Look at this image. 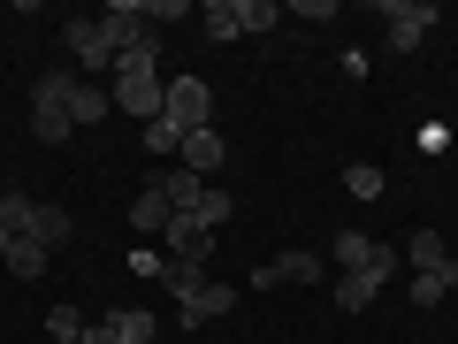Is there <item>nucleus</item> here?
I'll list each match as a JSON object with an SVG mask.
<instances>
[{
	"mask_svg": "<svg viewBox=\"0 0 458 344\" xmlns=\"http://www.w3.org/2000/svg\"><path fill=\"white\" fill-rule=\"evenodd\" d=\"M69 84H77V69H47V77L31 84V131H38V146H62V138L77 131V115H69Z\"/></svg>",
	"mask_w": 458,
	"mask_h": 344,
	"instance_id": "f257e3e1",
	"label": "nucleus"
},
{
	"mask_svg": "<svg viewBox=\"0 0 458 344\" xmlns=\"http://www.w3.org/2000/svg\"><path fill=\"white\" fill-rule=\"evenodd\" d=\"M168 291H176V306H183V329H199V322H222L229 306H237V291L229 283H214V276H199V268H168Z\"/></svg>",
	"mask_w": 458,
	"mask_h": 344,
	"instance_id": "f03ea898",
	"label": "nucleus"
},
{
	"mask_svg": "<svg viewBox=\"0 0 458 344\" xmlns=\"http://www.w3.org/2000/svg\"><path fill=\"white\" fill-rule=\"evenodd\" d=\"M168 123H176V131L183 138H191V131H214V84L207 77H168Z\"/></svg>",
	"mask_w": 458,
	"mask_h": 344,
	"instance_id": "7ed1b4c3",
	"label": "nucleus"
},
{
	"mask_svg": "<svg viewBox=\"0 0 458 344\" xmlns=\"http://www.w3.org/2000/svg\"><path fill=\"white\" fill-rule=\"evenodd\" d=\"M62 39H69V62L77 69H114V47H107V31H99V16L62 23Z\"/></svg>",
	"mask_w": 458,
	"mask_h": 344,
	"instance_id": "20e7f679",
	"label": "nucleus"
},
{
	"mask_svg": "<svg viewBox=\"0 0 458 344\" xmlns=\"http://www.w3.org/2000/svg\"><path fill=\"white\" fill-rule=\"evenodd\" d=\"M161 237H168V253H176L183 268H207V253H214V229L199 222V214H168Z\"/></svg>",
	"mask_w": 458,
	"mask_h": 344,
	"instance_id": "39448f33",
	"label": "nucleus"
},
{
	"mask_svg": "<svg viewBox=\"0 0 458 344\" xmlns=\"http://www.w3.org/2000/svg\"><path fill=\"white\" fill-rule=\"evenodd\" d=\"M382 16H390V54H412L428 39V23H436V8H428V0H390Z\"/></svg>",
	"mask_w": 458,
	"mask_h": 344,
	"instance_id": "423d86ee",
	"label": "nucleus"
},
{
	"mask_svg": "<svg viewBox=\"0 0 458 344\" xmlns=\"http://www.w3.org/2000/svg\"><path fill=\"white\" fill-rule=\"evenodd\" d=\"M222 161H229V138L222 131H191V138H183V168H191V176H222Z\"/></svg>",
	"mask_w": 458,
	"mask_h": 344,
	"instance_id": "0eeeda50",
	"label": "nucleus"
},
{
	"mask_svg": "<svg viewBox=\"0 0 458 344\" xmlns=\"http://www.w3.org/2000/svg\"><path fill=\"white\" fill-rule=\"evenodd\" d=\"M168 214H176V207L161 199V184H146V192L131 199V229H138V245H146V237H161V229H168Z\"/></svg>",
	"mask_w": 458,
	"mask_h": 344,
	"instance_id": "6e6552de",
	"label": "nucleus"
},
{
	"mask_svg": "<svg viewBox=\"0 0 458 344\" xmlns=\"http://www.w3.org/2000/svg\"><path fill=\"white\" fill-rule=\"evenodd\" d=\"M153 184H161V199H168L176 214H191V207H199V192H207V176H191L183 161H168V168H161Z\"/></svg>",
	"mask_w": 458,
	"mask_h": 344,
	"instance_id": "1a4fd4ad",
	"label": "nucleus"
},
{
	"mask_svg": "<svg viewBox=\"0 0 458 344\" xmlns=\"http://www.w3.org/2000/svg\"><path fill=\"white\" fill-rule=\"evenodd\" d=\"M23 237H31V245H69V237H77V222H69V207H31V229H23Z\"/></svg>",
	"mask_w": 458,
	"mask_h": 344,
	"instance_id": "9d476101",
	"label": "nucleus"
},
{
	"mask_svg": "<svg viewBox=\"0 0 458 344\" xmlns=\"http://www.w3.org/2000/svg\"><path fill=\"white\" fill-rule=\"evenodd\" d=\"M107 108H114V92H107V84H69V115H77V131H84V123H107Z\"/></svg>",
	"mask_w": 458,
	"mask_h": 344,
	"instance_id": "9b49d317",
	"label": "nucleus"
},
{
	"mask_svg": "<svg viewBox=\"0 0 458 344\" xmlns=\"http://www.w3.org/2000/svg\"><path fill=\"white\" fill-rule=\"evenodd\" d=\"M397 261H412V276H436V268H443V261H451V245H443L436 229H412V245H405V253H397Z\"/></svg>",
	"mask_w": 458,
	"mask_h": 344,
	"instance_id": "f8f14e48",
	"label": "nucleus"
},
{
	"mask_svg": "<svg viewBox=\"0 0 458 344\" xmlns=\"http://www.w3.org/2000/svg\"><path fill=\"white\" fill-rule=\"evenodd\" d=\"M107 329H114V344H153V337H161V322H153L146 306H123V314H107Z\"/></svg>",
	"mask_w": 458,
	"mask_h": 344,
	"instance_id": "ddd939ff",
	"label": "nucleus"
},
{
	"mask_svg": "<svg viewBox=\"0 0 458 344\" xmlns=\"http://www.w3.org/2000/svg\"><path fill=\"white\" fill-rule=\"evenodd\" d=\"M375 237H360V229H344V237H336V268H344V276H367V268H375Z\"/></svg>",
	"mask_w": 458,
	"mask_h": 344,
	"instance_id": "4468645a",
	"label": "nucleus"
},
{
	"mask_svg": "<svg viewBox=\"0 0 458 344\" xmlns=\"http://www.w3.org/2000/svg\"><path fill=\"white\" fill-rule=\"evenodd\" d=\"M199 31L222 39V47H229V39H245V23H237V0H207V8H199Z\"/></svg>",
	"mask_w": 458,
	"mask_h": 344,
	"instance_id": "2eb2a0df",
	"label": "nucleus"
},
{
	"mask_svg": "<svg viewBox=\"0 0 458 344\" xmlns=\"http://www.w3.org/2000/svg\"><path fill=\"white\" fill-rule=\"evenodd\" d=\"M8 276L38 283V276H47V245H31V237H16V245H8Z\"/></svg>",
	"mask_w": 458,
	"mask_h": 344,
	"instance_id": "dca6fc26",
	"label": "nucleus"
},
{
	"mask_svg": "<svg viewBox=\"0 0 458 344\" xmlns=\"http://www.w3.org/2000/svg\"><path fill=\"white\" fill-rule=\"evenodd\" d=\"M146 153H161V161H183V131L168 123V115H153V123H146Z\"/></svg>",
	"mask_w": 458,
	"mask_h": 344,
	"instance_id": "f3484780",
	"label": "nucleus"
},
{
	"mask_svg": "<svg viewBox=\"0 0 458 344\" xmlns=\"http://www.w3.org/2000/svg\"><path fill=\"white\" fill-rule=\"evenodd\" d=\"M382 184H390V176H382L375 161H352V168H344V192H352V199H382Z\"/></svg>",
	"mask_w": 458,
	"mask_h": 344,
	"instance_id": "a211bd4d",
	"label": "nucleus"
},
{
	"mask_svg": "<svg viewBox=\"0 0 458 344\" xmlns=\"http://www.w3.org/2000/svg\"><path fill=\"white\" fill-rule=\"evenodd\" d=\"M375 298H382V283H367V276H344V283H336V306H344V314H367Z\"/></svg>",
	"mask_w": 458,
	"mask_h": 344,
	"instance_id": "6ab92c4d",
	"label": "nucleus"
},
{
	"mask_svg": "<svg viewBox=\"0 0 458 344\" xmlns=\"http://www.w3.org/2000/svg\"><path fill=\"white\" fill-rule=\"evenodd\" d=\"M191 214H199V222L214 229V237H222V229H229V192H222V184H207V192H199V207H191Z\"/></svg>",
	"mask_w": 458,
	"mask_h": 344,
	"instance_id": "aec40b11",
	"label": "nucleus"
},
{
	"mask_svg": "<svg viewBox=\"0 0 458 344\" xmlns=\"http://www.w3.org/2000/svg\"><path fill=\"white\" fill-rule=\"evenodd\" d=\"M237 23H245V39H252V31H276L283 8H276V0H237Z\"/></svg>",
	"mask_w": 458,
	"mask_h": 344,
	"instance_id": "412c9836",
	"label": "nucleus"
},
{
	"mask_svg": "<svg viewBox=\"0 0 458 344\" xmlns=\"http://www.w3.org/2000/svg\"><path fill=\"white\" fill-rule=\"evenodd\" d=\"M31 207H38V199H23V192H0V222L16 229V237L31 229Z\"/></svg>",
	"mask_w": 458,
	"mask_h": 344,
	"instance_id": "4be33fe9",
	"label": "nucleus"
},
{
	"mask_svg": "<svg viewBox=\"0 0 458 344\" xmlns=\"http://www.w3.org/2000/svg\"><path fill=\"white\" fill-rule=\"evenodd\" d=\"M62 337H84V314L77 306H54L47 314V344H62Z\"/></svg>",
	"mask_w": 458,
	"mask_h": 344,
	"instance_id": "5701e85b",
	"label": "nucleus"
},
{
	"mask_svg": "<svg viewBox=\"0 0 458 344\" xmlns=\"http://www.w3.org/2000/svg\"><path fill=\"white\" fill-rule=\"evenodd\" d=\"M183 16H191L183 0H146V23H183Z\"/></svg>",
	"mask_w": 458,
	"mask_h": 344,
	"instance_id": "b1692460",
	"label": "nucleus"
},
{
	"mask_svg": "<svg viewBox=\"0 0 458 344\" xmlns=\"http://www.w3.org/2000/svg\"><path fill=\"white\" fill-rule=\"evenodd\" d=\"M291 16H298V23H328V16H336V0H298Z\"/></svg>",
	"mask_w": 458,
	"mask_h": 344,
	"instance_id": "393cba45",
	"label": "nucleus"
},
{
	"mask_svg": "<svg viewBox=\"0 0 458 344\" xmlns=\"http://www.w3.org/2000/svg\"><path fill=\"white\" fill-rule=\"evenodd\" d=\"M84 344H114V329H107V322H99V329H84Z\"/></svg>",
	"mask_w": 458,
	"mask_h": 344,
	"instance_id": "a878e982",
	"label": "nucleus"
},
{
	"mask_svg": "<svg viewBox=\"0 0 458 344\" xmlns=\"http://www.w3.org/2000/svg\"><path fill=\"white\" fill-rule=\"evenodd\" d=\"M8 245H16V229H8V222H0V261H8Z\"/></svg>",
	"mask_w": 458,
	"mask_h": 344,
	"instance_id": "bb28decb",
	"label": "nucleus"
},
{
	"mask_svg": "<svg viewBox=\"0 0 458 344\" xmlns=\"http://www.w3.org/2000/svg\"><path fill=\"white\" fill-rule=\"evenodd\" d=\"M191 344H214V337H191Z\"/></svg>",
	"mask_w": 458,
	"mask_h": 344,
	"instance_id": "cd10ccee",
	"label": "nucleus"
}]
</instances>
